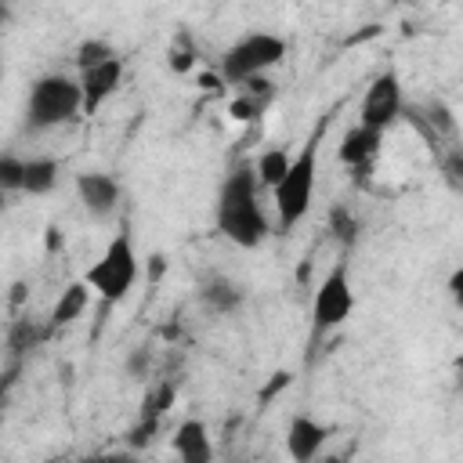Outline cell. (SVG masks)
Returning <instances> with one entry per match:
<instances>
[{
  "label": "cell",
  "mask_w": 463,
  "mask_h": 463,
  "mask_svg": "<svg viewBox=\"0 0 463 463\" xmlns=\"http://www.w3.org/2000/svg\"><path fill=\"white\" fill-rule=\"evenodd\" d=\"M286 166H289V152H282V148H268V152L257 156L253 174H257V181H260L264 188H275L279 177L286 174Z\"/></svg>",
  "instance_id": "19"
},
{
  "label": "cell",
  "mask_w": 463,
  "mask_h": 463,
  "mask_svg": "<svg viewBox=\"0 0 463 463\" xmlns=\"http://www.w3.org/2000/svg\"><path fill=\"white\" fill-rule=\"evenodd\" d=\"M449 297H452L456 304L463 300V268H456V271H452V279H449Z\"/></svg>",
  "instance_id": "27"
},
{
  "label": "cell",
  "mask_w": 463,
  "mask_h": 463,
  "mask_svg": "<svg viewBox=\"0 0 463 463\" xmlns=\"http://www.w3.org/2000/svg\"><path fill=\"white\" fill-rule=\"evenodd\" d=\"M11 289H14V293H11V304H14V307H18V304H22V300H25V282H14V286H11Z\"/></svg>",
  "instance_id": "29"
},
{
  "label": "cell",
  "mask_w": 463,
  "mask_h": 463,
  "mask_svg": "<svg viewBox=\"0 0 463 463\" xmlns=\"http://www.w3.org/2000/svg\"><path fill=\"white\" fill-rule=\"evenodd\" d=\"M441 174H445V181H449L452 192H463V148H459V145H452V148L445 152Z\"/></svg>",
  "instance_id": "25"
},
{
  "label": "cell",
  "mask_w": 463,
  "mask_h": 463,
  "mask_svg": "<svg viewBox=\"0 0 463 463\" xmlns=\"http://www.w3.org/2000/svg\"><path fill=\"white\" fill-rule=\"evenodd\" d=\"M137 250H134V235L123 228L109 239V246L101 250V257L83 271V282L90 286V293H98L105 304H119L130 297L134 282H137Z\"/></svg>",
  "instance_id": "4"
},
{
  "label": "cell",
  "mask_w": 463,
  "mask_h": 463,
  "mask_svg": "<svg viewBox=\"0 0 463 463\" xmlns=\"http://www.w3.org/2000/svg\"><path fill=\"white\" fill-rule=\"evenodd\" d=\"M123 373H127L130 380H145V376L152 373V347H145V344L130 347V354H127V362H123Z\"/></svg>",
  "instance_id": "24"
},
{
  "label": "cell",
  "mask_w": 463,
  "mask_h": 463,
  "mask_svg": "<svg viewBox=\"0 0 463 463\" xmlns=\"http://www.w3.org/2000/svg\"><path fill=\"white\" fill-rule=\"evenodd\" d=\"M83 116V98H80V80L65 72H47L29 87L25 98V130H54L65 123H76Z\"/></svg>",
  "instance_id": "3"
},
{
  "label": "cell",
  "mask_w": 463,
  "mask_h": 463,
  "mask_svg": "<svg viewBox=\"0 0 463 463\" xmlns=\"http://www.w3.org/2000/svg\"><path fill=\"white\" fill-rule=\"evenodd\" d=\"M87 304H90V286L83 282V279H76V282H69L61 293H58V300H54V307H51V318H47V333L54 336L58 329H65V326H72L83 311H87Z\"/></svg>",
  "instance_id": "15"
},
{
  "label": "cell",
  "mask_w": 463,
  "mask_h": 463,
  "mask_svg": "<svg viewBox=\"0 0 463 463\" xmlns=\"http://www.w3.org/2000/svg\"><path fill=\"white\" fill-rule=\"evenodd\" d=\"M286 58V40L279 33H246L239 36L224 54H221V65H217V76L228 83V87H239L242 80L250 76H264L268 69H275L279 61Z\"/></svg>",
  "instance_id": "5"
},
{
  "label": "cell",
  "mask_w": 463,
  "mask_h": 463,
  "mask_svg": "<svg viewBox=\"0 0 463 463\" xmlns=\"http://www.w3.org/2000/svg\"><path fill=\"white\" fill-rule=\"evenodd\" d=\"M58 174H61V163L58 159H51V156H29L25 166H22V192L25 195H47V192H54Z\"/></svg>",
  "instance_id": "17"
},
{
  "label": "cell",
  "mask_w": 463,
  "mask_h": 463,
  "mask_svg": "<svg viewBox=\"0 0 463 463\" xmlns=\"http://www.w3.org/2000/svg\"><path fill=\"white\" fill-rule=\"evenodd\" d=\"M326 441H329V427L311 420V416H304V412H297L289 420V427H286V452L297 463H311L322 452Z\"/></svg>",
  "instance_id": "11"
},
{
  "label": "cell",
  "mask_w": 463,
  "mask_h": 463,
  "mask_svg": "<svg viewBox=\"0 0 463 463\" xmlns=\"http://www.w3.org/2000/svg\"><path fill=\"white\" fill-rule=\"evenodd\" d=\"M174 398H177V383H174V380H159V383L145 394V402H141V416H156V420H163V412L174 405Z\"/></svg>",
  "instance_id": "21"
},
{
  "label": "cell",
  "mask_w": 463,
  "mask_h": 463,
  "mask_svg": "<svg viewBox=\"0 0 463 463\" xmlns=\"http://www.w3.org/2000/svg\"><path fill=\"white\" fill-rule=\"evenodd\" d=\"M76 80H80L83 116H94V112H101V105L119 90V83H123V58H119V54H112V58H105L101 65L83 69Z\"/></svg>",
  "instance_id": "8"
},
{
  "label": "cell",
  "mask_w": 463,
  "mask_h": 463,
  "mask_svg": "<svg viewBox=\"0 0 463 463\" xmlns=\"http://www.w3.org/2000/svg\"><path fill=\"white\" fill-rule=\"evenodd\" d=\"M326 127L329 119H322L307 141L300 145L297 156H289V166L286 174L279 177V184L271 188V199H275V224L279 232H289L293 224H300L311 210V199H315V181H318V145L326 137Z\"/></svg>",
  "instance_id": "2"
},
{
  "label": "cell",
  "mask_w": 463,
  "mask_h": 463,
  "mask_svg": "<svg viewBox=\"0 0 463 463\" xmlns=\"http://www.w3.org/2000/svg\"><path fill=\"white\" fill-rule=\"evenodd\" d=\"M148 275H152V279H159V275H163V257H159V253H156V257H148Z\"/></svg>",
  "instance_id": "28"
},
{
  "label": "cell",
  "mask_w": 463,
  "mask_h": 463,
  "mask_svg": "<svg viewBox=\"0 0 463 463\" xmlns=\"http://www.w3.org/2000/svg\"><path fill=\"white\" fill-rule=\"evenodd\" d=\"M0 80H4V58H0Z\"/></svg>",
  "instance_id": "32"
},
{
  "label": "cell",
  "mask_w": 463,
  "mask_h": 463,
  "mask_svg": "<svg viewBox=\"0 0 463 463\" xmlns=\"http://www.w3.org/2000/svg\"><path fill=\"white\" fill-rule=\"evenodd\" d=\"M286 383H289V373H275V380H271V383L264 387V394H260V402H268V398H275V394H279V391H282Z\"/></svg>",
  "instance_id": "26"
},
{
  "label": "cell",
  "mask_w": 463,
  "mask_h": 463,
  "mask_svg": "<svg viewBox=\"0 0 463 463\" xmlns=\"http://www.w3.org/2000/svg\"><path fill=\"white\" fill-rule=\"evenodd\" d=\"M380 141H383V130H373V127L354 123V127L340 137L336 159H340L344 166H351V170L362 177V174H369V166L376 163V156H380Z\"/></svg>",
  "instance_id": "10"
},
{
  "label": "cell",
  "mask_w": 463,
  "mask_h": 463,
  "mask_svg": "<svg viewBox=\"0 0 463 463\" xmlns=\"http://www.w3.org/2000/svg\"><path fill=\"white\" fill-rule=\"evenodd\" d=\"M4 22H7V4L0 0V25H4Z\"/></svg>",
  "instance_id": "31"
},
{
  "label": "cell",
  "mask_w": 463,
  "mask_h": 463,
  "mask_svg": "<svg viewBox=\"0 0 463 463\" xmlns=\"http://www.w3.org/2000/svg\"><path fill=\"white\" fill-rule=\"evenodd\" d=\"M159 427H163V420H156V416H137V423L127 430V445H130V449H145V445H152L156 434H159Z\"/></svg>",
  "instance_id": "23"
},
{
  "label": "cell",
  "mask_w": 463,
  "mask_h": 463,
  "mask_svg": "<svg viewBox=\"0 0 463 463\" xmlns=\"http://www.w3.org/2000/svg\"><path fill=\"white\" fill-rule=\"evenodd\" d=\"M235 90H239V94L228 101V116L239 119V123L260 119L264 109H268L271 98H275V83H271L268 76H250V80H242Z\"/></svg>",
  "instance_id": "12"
},
{
  "label": "cell",
  "mask_w": 463,
  "mask_h": 463,
  "mask_svg": "<svg viewBox=\"0 0 463 463\" xmlns=\"http://www.w3.org/2000/svg\"><path fill=\"white\" fill-rule=\"evenodd\" d=\"M22 166H25L22 156L0 152V188L4 192H22Z\"/></svg>",
  "instance_id": "22"
},
{
  "label": "cell",
  "mask_w": 463,
  "mask_h": 463,
  "mask_svg": "<svg viewBox=\"0 0 463 463\" xmlns=\"http://www.w3.org/2000/svg\"><path fill=\"white\" fill-rule=\"evenodd\" d=\"M402 83L394 72H380L365 94H362V105H358V123L362 127H373V130H387L398 116H402Z\"/></svg>",
  "instance_id": "7"
},
{
  "label": "cell",
  "mask_w": 463,
  "mask_h": 463,
  "mask_svg": "<svg viewBox=\"0 0 463 463\" xmlns=\"http://www.w3.org/2000/svg\"><path fill=\"white\" fill-rule=\"evenodd\" d=\"M76 195L90 217H112L123 199V184L105 170H83L76 174Z\"/></svg>",
  "instance_id": "9"
},
{
  "label": "cell",
  "mask_w": 463,
  "mask_h": 463,
  "mask_svg": "<svg viewBox=\"0 0 463 463\" xmlns=\"http://www.w3.org/2000/svg\"><path fill=\"white\" fill-rule=\"evenodd\" d=\"M47 336H51V333H47V326H40L36 318H25V315L11 318V326H7V336H4L7 358H11V362H22V358H25L33 347H40Z\"/></svg>",
  "instance_id": "16"
},
{
  "label": "cell",
  "mask_w": 463,
  "mask_h": 463,
  "mask_svg": "<svg viewBox=\"0 0 463 463\" xmlns=\"http://www.w3.org/2000/svg\"><path fill=\"white\" fill-rule=\"evenodd\" d=\"M213 224L228 242L242 250H257L271 235V221L260 206V181L253 174V163H239L224 174L217 188Z\"/></svg>",
  "instance_id": "1"
},
{
  "label": "cell",
  "mask_w": 463,
  "mask_h": 463,
  "mask_svg": "<svg viewBox=\"0 0 463 463\" xmlns=\"http://www.w3.org/2000/svg\"><path fill=\"white\" fill-rule=\"evenodd\" d=\"M112 54H119L109 40H101V36H87V40H80L76 43V51H72V61H76V69L83 72V69H90V65H101L105 58H112Z\"/></svg>",
  "instance_id": "20"
},
{
  "label": "cell",
  "mask_w": 463,
  "mask_h": 463,
  "mask_svg": "<svg viewBox=\"0 0 463 463\" xmlns=\"http://www.w3.org/2000/svg\"><path fill=\"white\" fill-rule=\"evenodd\" d=\"M354 311V289H351V271H347V260L333 264L326 271V279L318 282L315 289V304H311V329L315 336L344 326Z\"/></svg>",
  "instance_id": "6"
},
{
  "label": "cell",
  "mask_w": 463,
  "mask_h": 463,
  "mask_svg": "<svg viewBox=\"0 0 463 463\" xmlns=\"http://www.w3.org/2000/svg\"><path fill=\"white\" fill-rule=\"evenodd\" d=\"M7 195H11V192H4V188H0V213H7V206H11V203H7Z\"/></svg>",
  "instance_id": "30"
},
{
  "label": "cell",
  "mask_w": 463,
  "mask_h": 463,
  "mask_svg": "<svg viewBox=\"0 0 463 463\" xmlns=\"http://www.w3.org/2000/svg\"><path fill=\"white\" fill-rule=\"evenodd\" d=\"M170 449H174V456L184 459V463H210V459H213L210 430H206L203 420H181V423L174 427Z\"/></svg>",
  "instance_id": "14"
},
{
  "label": "cell",
  "mask_w": 463,
  "mask_h": 463,
  "mask_svg": "<svg viewBox=\"0 0 463 463\" xmlns=\"http://www.w3.org/2000/svg\"><path fill=\"white\" fill-rule=\"evenodd\" d=\"M199 304L210 315H235L246 304V286L235 282V279H228V275H210L199 286Z\"/></svg>",
  "instance_id": "13"
},
{
  "label": "cell",
  "mask_w": 463,
  "mask_h": 463,
  "mask_svg": "<svg viewBox=\"0 0 463 463\" xmlns=\"http://www.w3.org/2000/svg\"><path fill=\"white\" fill-rule=\"evenodd\" d=\"M326 228H329V235H333V239H336L344 250H351V246L362 239V221H358V213H354L347 203H336V206H329Z\"/></svg>",
  "instance_id": "18"
}]
</instances>
